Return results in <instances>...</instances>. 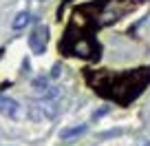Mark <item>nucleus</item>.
Segmentation results:
<instances>
[{"instance_id": "obj_5", "label": "nucleus", "mask_w": 150, "mask_h": 146, "mask_svg": "<svg viewBox=\"0 0 150 146\" xmlns=\"http://www.w3.org/2000/svg\"><path fill=\"white\" fill-rule=\"evenodd\" d=\"M82 133H86V124H80V126H73V128H64L60 133V137L62 140H73V137L82 135Z\"/></svg>"}, {"instance_id": "obj_2", "label": "nucleus", "mask_w": 150, "mask_h": 146, "mask_svg": "<svg viewBox=\"0 0 150 146\" xmlns=\"http://www.w3.org/2000/svg\"><path fill=\"white\" fill-rule=\"evenodd\" d=\"M47 42H49V29L47 27H38L31 33V38H29V44H31L33 53H44Z\"/></svg>"}, {"instance_id": "obj_1", "label": "nucleus", "mask_w": 150, "mask_h": 146, "mask_svg": "<svg viewBox=\"0 0 150 146\" xmlns=\"http://www.w3.org/2000/svg\"><path fill=\"white\" fill-rule=\"evenodd\" d=\"M84 80L95 89V93L104 95L108 100H115L124 106V104H130L135 98H139L144 89L150 84V66L130 69L124 73L88 69L84 71Z\"/></svg>"}, {"instance_id": "obj_6", "label": "nucleus", "mask_w": 150, "mask_h": 146, "mask_svg": "<svg viewBox=\"0 0 150 146\" xmlns=\"http://www.w3.org/2000/svg\"><path fill=\"white\" fill-rule=\"evenodd\" d=\"M38 2H42V0H38Z\"/></svg>"}, {"instance_id": "obj_3", "label": "nucleus", "mask_w": 150, "mask_h": 146, "mask_svg": "<svg viewBox=\"0 0 150 146\" xmlns=\"http://www.w3.org/2000/svg\"><path fill=\"white\" fill-rule=\"evenodd\" d=\"M0 115H5V118H18L20 115V104L16 100L7 98V95H0Z\"/></svg>"}, {"instance_id": "obj_4", "label": "nucleus", "mask_w": 150, "mask_h": 146, "mask_svg": "<svg viewBox=\"0 0 150 146\" xmlns=\"http://www.w3.org/2000/svg\"><path fill=\"white\" fill-rule=\"evenodd\" d=\"M29 22H31V14H27V11H20V14L13 18L11 27H13L16 31H22L24 27H29Z\"/></svg>"}]
</instances>
